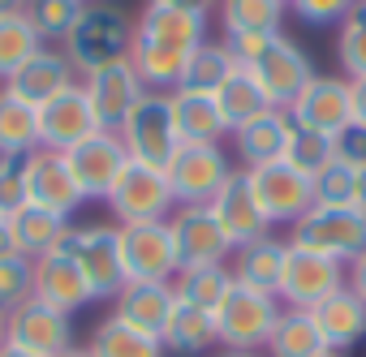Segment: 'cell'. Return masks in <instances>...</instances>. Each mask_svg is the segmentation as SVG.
I'll use <instances>...</instances> for the list:
<instances>
[{"label":"cell","mask_w":366,"mask_h":357,"mask_svg":"<svg viewBox=\"0 0 366 357\" xmlns=\"http://www.w3.org/2000/svg\"><path fill=\"white\" fill-rule=\"evenodd\" d=\"M39 48H44V39L35 35V26L26 22V14L0 18V86H5Z\"/></svg>","instance_id":"74e56055"},{"label":"cell","mask_w":366,"mask_h":357,"mask_svg":"<svg viewBox=\"0 0 366 357\" xmlns=\"http://www.w3.org/2000/svg\"><path fill=\"white\" fill-rule=\"evenodd\" d=\"M31 297H39L52 310H65V314H74V310H82V306L95 301L86 276L78 271V263L65 250H52V254L35 258V293Z\"/></svg>","instance_id":"7402d4cb"},{"label":"cell","mask_w":366,"mask_h":357,"mask_svg":"<svg viewBox=\"0 0 366 357\" xmlns=\"http://www.w3.org/2000/svg\"><path fill=\"white\" fill-rule=\"evenodd\" d=\"M91 357H164V340L108 314L91 336Z\"/></svg>","instance_id":"d6a6232c"},{"label":"cell","mask_w":366,"mask_h":357,"mask_svg":"<svg viewBox=\"0 0 366 357\" xmlns=\"http://www.w3.org/2000/svg\"><path fill=\"white\" fill-rule=\"evenodd\" d=\"M207 207H212V216H216V224L224 228V237H229L233 250H242V246L267 237V228H272V220L263 216V207H259V198H254V190H250V176H246L242 168H233V176L216 190V198H212Z\"/></svg>","instance_id":"2e32d148"},{"label":"cell","mask_w":366,"mask_h":357,"mask_svg":"<svg viewBox=\"0 0 366 357\" xmlns=\"http://www.w3.org/2000/svg\"><path fill=\"white\" fill-rule=\"evenodd\" d=\"M237 69V61H233V52H229V44H199L194 52H190V61H186V74H181V86L177 91H199V95H216L224 82H229V74Z\"/></svg>","instance_id":"d590c367"},{"label":"cell","mask_w":366,"mask_h":357,"mask_svg":"<svg viewBox=\"0 0 366 357\" xmlns=\"http://www.w3.org/2000/svg\"><path fill=\"white\" fill-rule=\"evenodd\" d=\"M86 5H91V0H86Z\"/></svg>","instance_id":"94428289"},{"label":"cell","mask_w":366,"mask_h":357,"mask_svg":"<svg viewBox=\"0 0 366 357\" xmlns=\"http://www.w3.org/2000/svg\"><path fill=\"white\" fill-rule=\"evenodd\" d=\"M246 176H250V190H254V198H259V207L272 224H297L315 207V181L302 176L297 168H289L285 159L267 164V168H254Z\"/></svg>","instance_id":"7c38bea8"},{"label":"cell","mask_w":366,"mask_h":357,"mask_svg":"<svg viewBox=\"0 0 366 357\" xmlns=\"http://www.w3.org/2000/svg\"><path fill=\"white\" fill-rule=\"evenodd\" d=\"M233 61L254 74V82L267 91L272 108H293V99L306 91V82L315 78L310 56L280 31H246V35H224Z\"/></svg>","instance_id":"6da1fadb"},{"label":"cell","mask_w":366,"mask_h":357,"mask_svg":"<svg viewBox=\"0 0 366 357\" xmlns=\"http://www.w3.org/2000/svg\"><path fill=\"white\" fill-rule=\"evenodd\" d=\"M263 353L267 357H323L327 344H323V331H319L310 310L285 306L276 327H272V336H267V344H263Z\"/></svg>","instance_id":"f546056e"},{"label":"cell","mask_w":366,"mask_h":357,"mask_svg":"<svg viewBox=\"0 0 366 357\" xmlns=\"http://www.w3.org/2000/svg\"><path fill=\"white\" fill-rule=\"evenodd\" d=\"M129 48H134V18L121 5H108V0H91L82 18L74 22L69 39L61 44L78 78L108 69L117 61H129Z\"/></svg>","instance_id":"7a4b0ae2"},{"label":"cell","mask_w":366,"mask_h":357,"mask_svg":"<svg viewBox=\"0 0 366 357\" xmlns=\"http://www.w3.org/2000/svg\"><path fill=\"white\" fill-rule=\"evenodd\" d=\"M297 246L306 250H319L336 263H353L357 254H366V216L357 207H310L297 224H293V237Z\"/></svg>","instance_id":"ba28073f"},{"label":"cell","mask_w":366,"mask_h":357,"mask_svg":"<svg viewBox=\"0 0 366 357\" xmlns=\"http://www.w3.org/2000/svg\"><path fill=\"white\" fill-rule=\"evenodd\" d=\"M121 258H125V284L129 280L172 284V276L181 271L177 246H172V233H168V220H155V224H121Z\"/></svg>","instance_id":"8fae6325"},{"label":"cell","mask_w":366,"mask_h":357,"mask_svg":"<svg viewBox=\"0 0 366 357\" xmlns=\"http://www.w3.org/2000/svg\"><path fill=\"white\" fill-rule=\"evenodd\" d=\"M229 288H233V271H229V263L181 267V271L172 276V293H177V301L199 306V310H207V314L220 310V301L229 297Z\"/></svg>","instance_id":"1f68e13d"},{"label":"cell","mask_w":366,"mask_h":357,"mask_svg":"<svg viewBox=\"0 0 366 357\" xmlns=\"http://www.w3.org/2000/svg\"><path fill=\"white\" fill-rule=\"evenodd\" d=\"M345 288H349L353 297H362V301H366V254H357V258L345 267Z\"/></svg>","instance_id":"7dc6e473"},{"label":"cell","mask_w":366,"mask_h":357,"mask_svg":"<svg viewBox=\"0 0 366 357\" xmlns=\"http://www.w3.org/2000/svg\"><path fill=\"white\" fill-rule=\"evenodd\" d=\"M353 190H357V168L332 159L319 176H315V203L319 207H353Z\"/></svg>","instance_id":"b9f144b4"},{"label":"cell","mask_w":366,"mask_h":357,"mask_svg":"<svg viewBox=\"0 0 366 357\" xmlns=\"http://www.w3.org/2000/svg\"><path fill=\"white\" fill-rule=\"evenodd\" d=\"M104 203L117 216V224H155V220H168L177 211L168 176L159 168H147V164H134V159L121 168V176L104 194Z\"/></svg>","instance_id":"8992f818"},{"label":"cell","mask_w":366,"mask_h":357,"mask_svg":"<svg viewBox=\"0 0 366 357\" xmlns=\"http://www.w3.org/2000/svg\"><path fill=\"white\" fill-rule=\"evenodd\" d=\"M134 31L147 39H159L168 48L194 52L199 44H207V14H190V9H172V5L147 0V9L134 18Z\"/></svg>","instance_id":"cb8c5ba5"},{"label":"cell","mask_w":366,"mask_h":357,"mask_svg":"<svg viewBox=\"0 0 366 357\" xmlns=\"http://www.w3.org/2000/svg\"><path fill=\"white\" fill-rule=\"evenodd\" d=\"M61 357H91V348H65Z\"/></svg>","instance_id":"9f6ffc18"},{"label":"cell","mask_w":366,"mask_h":357,"mask_svg":"<svg viewBox=\"0 0 366 357\" xmlns=\"http://www.w3.org/2000/svg\"><path fill=\"white\" fill-rule=\"evenodd\" d=\"M332 155L349 168H366V125L362 121H349L332 134Z\"/></svg>","instance_id":"bcb514c9"},{"label":"cell","mask_w":366,"mask_h":357,"mask_svg":"<svg viewBox=\"0 0 366 357\" xmlns=\"http://www.w3.org/2000/svg\"><path fill=\"white\" fill-rule=\"evenodd\" d=\"M31 293H35V263L22 258L18 250H14V254H0V310L9 314V310L22 306Z\"/></svg>","instance_id":"60d3db41"},{"label":"cell","mask_w":366,"mask_h":357,"mask_svg":"<svg viewBox=\"0 0 366 357\" xmlns=\"http://www.w3.org/2000/svg\"><path fill=\"white\" fill-rule=\"evenodd\" d=\"M336 288H345V263L319 254V250H306L297 241H289V254H285V276H280V301L293 306V310H315L323 297H332Z\"/></svg>","instance_id":"9c48e42d"},{"label":"cell","mask_w":366,"mask_h":357,"mask_svg":"<svg viewBox=\"0 0 366 357\" xmlns=\"http://www.w3.org/2000/svg\"><path fill=\"white\" fill-rule=\"evenodd\" d=\"M336 61L345 78H366V18L362 14L336 26Z\"/></svg>","instance_id":"7bdbcfd3"},{"label":"cell","mask_w":366,"mask_h":357,"mask_svg":"<svg viewBox=\"0 0 366 357\" xmlns=\"http://www.w3.org/2000/svg\"><path fill=\"white\" fill-rule=\"evenodd\" d=\"M186 61L190 52H181V48H168L159 39H147L134 31V48H129V65L134 74L142 78L147 91H159V95H172L181 86V74H186Z\"/></svg>","instance_id":"83f0119b"},{"label":"cell","mask_w":366,"mask_h":357,"mask_svg":"<svg viewBox=\"0 0 366 357\" xmlns=\"http://www.w3.org/2000/svg\"><path fill=\"white\" fill-rule=\"evenodd\" d=\"M61 250L78 263V271L86 276L95 301H99V297H117V293L125 288L121 228H112V224H69Z\"/></svg>","instance_id":"3957f363"},{"label":"cell","mask_w":366,"mask_h":357,"mask_svg":"<svg viewBox=\"0 0 366 357\" xmlns=\"http://www.w3.org/2000/svg\"><path fill=\"white\" fill-rule=\"evenodd\" d=\"M349 99H353V121L366 125V78H349Z\"/></svg>","instance_id":"c3c4849f"},{"label":"cell","mask_w":366,"mask_h":357,"mask_svg":"<svg viewBox=\"0 0 366 357\" xmlns=\"http://www.w3.org/2000/svg\"><path fill=\"white\" fill-rule=\"evenodd\" d=\"M26 198H31L35 207L61 211V216H74V211L86 203V194H82V186L74 181L65 155L44 151V146L26 155Z\"/></svg>","instance_id":"ac0fdd59"},{"label":"cell","mask_w":366,"mask_h":357,"mask_svg":"<svg viewBox=\"0 0 366 357\" xmlns=\"http://www.w3.org/2000/svg\"><path fill=\"white\" fill-rule=\"evenodd\" d=\"M155 5H172V9H190V14H212V5H220V0H155Z\"/></svg>","instance_id":"681fc988"},{"label":"cell","mask_w":366,"mask_h":357,"mask_svg":"<svg viewBox=\"0 0 366 357\" xmlns=\"http://www.w3.org/2000/svg\"><path fill=\"white\" fill-rule=\"evenodd\" d=\"M39 151V108L0 91V155H31Z\"/></svg>","instance_id":"836d02e7"},{"label":"cell","mask_w":366,"mask_h":357,"mask_svg":"<svg viewBox=\"0 0 366 357\" xmlns=\"http://www.w3.org/2000/svg\"><path fill=\"white\" fill-rule=\"evenodd\" d=\"M5 323H9V314H5V310H0V344H5Z\"/></svg>","instance_id":"6f0895ef"},{"label":"cell","mask_w":366,"mask_h":357,"mask_svg":"<svg viewBox=\"0 0 366 357\" xmlns=\"http://www.w3.org/2000/svg\"><path fill=\"white\" fill-rule=\"evenodd\" d=\"M168 233H172L181 267H212V263L233 258V246H229L224 228L216 224L212 207H177L168 216Z\"/></svg>","instance_id":"9a60e30c"},{"label":"cell","mask_w":366,"mask_h":357,"mask_svg":"<svg viewBox=\"0 0 366 357\" xmlns=\"http://www.w3.org/2000/svg\"><path fill=\"white\" fill-rule=\"evenodd\" d=\"M289 9L306 26H340L357 14V0H289Z\"/></svg>","instance_id":"f6af8a7d"},{"label":"cell","mask_w":366,"mask_h":357,"mask_svg":"<svg viewBox=\"0 0 366 357\" xmlns=\"http://www.w3.org/2000/svg\"><path fill=\"white\" fill-rule=\"evenodd\" d=\"M285 14H289V0H220V26H224V35L280 31Z\"/></svg>","instance_id":"8d00e7d4"},{"label":"cell","mask_w":366,"mask_h":357,"mask_svg":"<svg viewBox=\"0 0 366 357\" xmlns=\"http://www.w3.org/2000/svg\"><path fill=\"white\" fill-rule=\"evenodd\" d=\"M168 99H172V121H177L181 142H220V138H229V134H233V129L224 125V116H220L216 95L172 91Z\"/></svg>","instance_id":"f1b7e54d"},{"label":"cell","mask_w":366,"mask_h":357,"mask_svg":"<svg viewBox=\"0 0 366 357\" xmlns=\"http://www.w3.org/2000/svg\"><path fill=\"white\" fill-rule=\"evenodd\" d=\"M5 344H18L35 357H61L65 348H74V323L65 310H52L39 297H26L22 306L9 310Z\"/></svg>","instance_id":"30bf717a"},{"label":"cell","mask_w":366,"mask_h":357,"mask_svg":"<svg viewBox=\"0 0 366 357\" xmlns=\"http://www.w3.org/2000/svg\"><path fill=\"white\" fill-rule=\"evenodd\" d=\"M0 254H14V228H9V216H0Z\"/></svg>","instance_id":"f907efd6"},{"label":"cell","mask_w":366,"mask_h":357,"mask_svg":"<svg viewBox=\"0 0 366 357\" xmlns=\"http://www.w3.org/2000/svg\"><path fill=\"white\" fill-rule=\"evenodd\" d=\"M310 314H315V323H319V331H323L327 353H345V348H353V344L366 340V301L353 297L349 288H336V293L323 297Z\"/></svg>","instance_id":"d4e9b609"},{"label":"cell","mask_w":366,"mask_h":357,"mask_svg":"<svg viewBox=\"0 0 366 357\" xmlns=\"http://www.w3.org/2000/svg\"><path fill=\"white\" fill-rule=\"evenodd\" d=\"M65 164H69L74 181L82 186V194L91 203V198H104L112 190V181L121 176V168L129 164V151H125V138L117 129H95L74 151H65Z\"/></svg>","instance_id":"4fadbf2b"},{"label":"cell","mask_w":366,"mask_h":357,"mask_svg":"<svg viewBox=\"0 0 366 357\" xmlns=\"http://www.w3.org/2000/svg\"><path fill=\"white\" fill-rule=\"evenodd\" d=\"M289 129H293V116L285 108H267L263 116L237 125L233 129V155L242 159V172L280 164L285 159V146H289Z\"/></svg>","instance_id":"44dd1931"},{"label":"cell","mask_w":366,"mask_h":357,"mask_svg":"<svg viewBox=\"0 0 366 357\" xmlns=\"http://www.w3.org/2000/svg\"><path fill=\"white\" fill-rule=\"evenodd\" d=\"M357 14H362V18H366V0H357Z\"/></svg>","instance_id":"680465c9"},{"label":"cell","mask_w":366,"mask_h":357,"mask_svg":"<svg viewBox=\"0 0 366 357\" xmlns=\"http://www.w3.org/2000/svg\"><path fill=\"white\" fill-rule=\"evenodd\" d=\"M216 104H220V116H224V125L229 129H237V125H246V121H254V116H263L267 108H272V99H267V91L254 82V74H246L242 65L229 74V82L216 91Z\"/></svg>","instance_id":"e575fe53"},{"label":"cell","mask_w":366,"mask_h":357,"mask_svg":"<svg viewBox=\"0 0 366 357\" xmlns=\"http://www.w3.org/2000/svg\"><path fill=\"white\" fill-rule=\"evenodd\" d=\"M323 357H340V353H323Z\"/></svg>","instance_id":"91938a15"},{"label":"cell","mask_w":366,"mask_h":357,"mask_svg":"<svg viewBox=\"0 0 366 357\" xmlns=\"http://www.w3.org/2000/svg\"><path fill=\"white\" fill-rule=\"evenodd\" d=\"M164 353H181V357H203L207 348L220 344L216 336V314L199 310V306H186V301H177L168 327H164Z\"/></svg>","instance_id":"4dcf8cb0"},{"label":"cell","mask_w":366,"mask_h":357,"mask_svg":"<svg viewBox=\"0 0 366 357\" xmlns=\"http://www.w3.org/2000/svg\"><path fill=\"white\" fill-rule=\"evenodd\" d=\"M177 207H207L216 198V190L233 176L229 151L220 142H181L172 164L164 168Z\"/></svg>","instance_id":"277c9868"},{"label":"cell","mask_w":366,"mask_h":357,"mask_svg":"<svg viewBox=\"0 0 366 357\" xmlns=\"http://www.w3.org/2000/svg\"><path fill=\"white\" fill-rule=\"evenodd\" d=\"M74 82H78V74H74L69 56H65L61 48H48V44H44L0 91H9V95H18V99H26V104L44 108L48 99H56L61 91H69Z\"/></svg>","instance_id":"ffe728a7"},{"label":"cell","mask_w":366,"mask_h":357,"mask_svg":"<svg viewBox=\"0 0 366 357\" xmlns=\"http://www.w3.org/2000/svg\"><path fill=\"white\" fill-rule=\"evenodd\" d=\"M212 357H267V353H246V348H220V353H212Z\"/></svg>","instance_id":"db71d44e"},{"label":"cell","mask_w":366,"mask_h":357,"mask_svg":"<svg viewBox=\"0 0 366 357\" xmlns=\"http://www.w3.org/2000/svg\"><path fill=\"white\" fill-rule=\"evenodd\" d=\"M353 207L366 216V168H357V190H353Z\"/></svg>","instance_id":"816d5d0a"},{"label":"cell","mask_w":366,"mask_h":357,"mask_svg":"<svg viewBox=\"0 0 366 357\" xmlns=\"http://www.w3.org/2000/svg\"><path fill=\"white\" fill-rule=\"evenodd\" d=\"M285 254H289V241H276V237L267 233V237H259V241L233 250L229 271H233L237 284L276 297V293H280V276H285Z\"/></svg>","instance_id":"4316f807"},{"label":"cell","mask_w":366,"mask_h":357,"mask_svg":"<svg viewBox=\"0 0 366 357\" xmlns=\"http://www.w3.org/2000/svg\"><path fill=\"white\" fill-rule=\"evenodd\" d=\"M26 203V155H0V216H14Z\"/></svg>","instance_id":"ee69618b"},{"label":"cell","mask_w":366,"mask_h":357,"mask_svg":"<svg viewBox=\"0 0 366 357\" xmlns=\"http://www.w3.org/2000/svg\"><path fill=\"white\" fill-rule=\"evenodd\" d=\"M0 357H35V353H26V348H18V344H0Z\"/></svg>","instance_id":"11a10c76"},{"label":"cell","mask_w":366,"mask_h":357,"mask_svg":"<svg viewBox=\"0 0 366 357\" xmlns=\"http://www.w3.org/2000/svg\"><path fill=\"white\" fill-rule=\"evenodd\" d=\"M280 297L272 293H259V288H246L233 280L229 297L220 301L216 310V336H220V348H246V353H259L280 318Z\"/></svg>","instance_id":"5b68a950"},{"label":"cell","mask_w":366,"mask_h":357,"mask_svg":"<svg viewBox=\"0 0 366 357\" xmlns=\"http://www.w3.org/2000/svg\"><path fill=\"white\" fill-rule=\"evenodd\" d=\"M117 318H125L129 327L147 331V336H164L172 310H177V293L172 284H159V280H129L117 297Z\"/></svg>","instance_id":"603a6c76"},{"label":"cell","mask_w":366,"mask_h":357,"mask_svg":"<svg viewBox=\"0 0 366 357\" xmlns=\"http://www.w3.org/2000/svg\"><path fill=\"white\" fill-rule=\"evenodd\" d=\"M121 138H125V151L134 164H147V168H168L177 146H181V134H177V121H172V99L159 95V91H147V99L129 112V121L121 125Z\"/></svg>","instance_id":"52a82bcc"},{"label":"cell","mask_w":366,"mask_h":357,"mask_svg":"<svg viewBox=\"0 0 366 357\" xmlns=\"http://www.w3.org/2000/svg\"><path fill=\"white\" fill-rule=\"evenodd\" d=\"M9 14H26V0H0V18Z\"/></svg>","instance_id":"f5cc1de1"},{"label":"cell","mask_w":366,"mask_h":357,"mask_svg":"<svg viewBox=\"0 0 366 357\" xmlns=\"http://www.w3.org/2000/svg\"><path fill=\"white\" fill-rule=\"evenodd\" d=\"M336 155H332V134H323V129H310V125H293L289 129V146H285V164L289 168H297L302 176H315L332 164Z\"/></svg>","instance_id":"ab89813d"},{"label":"cell","mask_w":366,"mask_h":357,"mask_svg":"<svg viewBox=\"0 0 366 357\" xmlns=\"http://www.w3.org/2000/svg\"><path fill=\"white\" fill-rule=\"evenodd\" d=\"M82 9H86V0H26V22L52 48V44L69 39V31L82 18Z\"/></svg>","instance_id":"f35d334b"},{"label":"cell","mask_w":366,"mask_h":357,"mask_svg":"<svg viewBox=\"0 0 366 357\" xmlns=\"http://www.w3.org/2000/svg\"><path fill=\"white\" fill-rule=\"evenodd\" d=\"M293 125H310L323 134H336L340 125L353 121V99H349V78H332V74H315L306 82V91L293 99L289 108Z\"/></svg>","instance_id":"d6986e66"},{"label":"cell","mask_w":366,"mask_h":357,"mask_svg":"<svg viewBox=\"0 0 366 357\" xmlns=\"http://www.w3.org/2000/svg\"><path fill=\"white\" fill-rule=\"evenodd\" d=\"M78 82H82V91L91 99V112H95L99 129H117L121 134V125L129 121V112L147 99V86H142V78L134 74L129 61H117L108 69H95V74H86Z\"/></svg>","instance_id":"5bb4252c"},{"label":"cell","mask_w":366,"mask_h":357,"mask_svg":"<svg viewBox=\"0 0 366 357\" xmlns=\"http://www.w3.org/2000/svg\"><path fill=\"white\" fill-rule=\"evenodd\" d=\"M95 129H99V121H95V112H91V99H86L82 82H74L69 91H61L56 99H48V104L39 108V146H44V151L65 155V151H74L82 138H91Z\"/></svg>","instance_id":"e0dca14e"},{"label":"cell","mask_w":366,"mask_h":357,"mask_svg":"<svg viewBox=\"0 0 366 357\" xmlns=\"http://www.w3.org/2000/svg\"><path fill=\"white\" fill-rule=\"evenodd\" d=\"M9 228H14V250L35 263V258L52 254V250H61V241H65V233H69V216L26 203V207H18V211L9 216Z\"/></svg>","instance_id":"484cf974"}]
</instances>
